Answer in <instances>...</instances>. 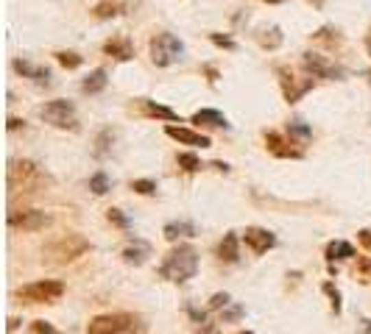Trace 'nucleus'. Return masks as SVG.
<instances>
[{
  "instance_id": "nucleus-1",
  "label": "nucleus",
  "mask_w": 371,
  "mask_h": 334,
  "mask_svg": "<svg viewBox=\"0 0 371 334\" xmlns=\"http://www.w3.org/2000/svg\"><path fill=\"white\" fill-rule=\"evenodd\" d=\"M198 273V250L193 245H176L159 265V276L171 284H184Z\"/></svg>"
},
{
  "instance_id": "nucleus-2",
  "label": "nucleus",
  "mask_w": 371,
  "mask_h": 334,
  "mask_svg": "<svg viewBox=\"0 0 371 334\" xmlns=\"http://www.w3.org/2000/svg\"><path fill=\"white\" fill-rule=\"evenodd\" d=\"M6 179H9V192L12 195L14 192H34L39 187L51 184V176L31 159H12Z\"/></svg>"
},
{
  "instance_id": "nucleus-3",
  "label": "nucleus",
  "mask_w": 371,
  "mask_h": 334,
  "mask_svg": "<svg viewBox=\"0 0 371 334\" xmlns=\"http://www.w3.org/2000/svg\"><path fill=\"white\" fill-rule=\"evenodd\" d=\"M145 320L132 312H109L87 323V334H143Z\"/></svg>"
},
{
  "instance_id": "nucleus-4",
  "label": "nucleus",
  "mask_w": 371,
  "mask_h": 334,
  "mask_svg": "<svg viewBox=\"0 0 371 334\" xmlns=\"http://www.w3.org/2000/svg\"><path fill=\"white\" fill-rule=\"evenodd\" d=\"M148 51H151V62H154L156 67H171V64H176V62H182V56H184V42H182L176 34H171V31H162V34H156V36L151 39Z\"/></svg>"
},
{
  "instance_id": "nucleus-5",
  "label": "nucleus",
  "mask_w": 371,
  "mask_h": 334,
  "mask_svg": "<svg viewBox=\"0 0 371 334\" xmlns=\"http://www.w3.org/2000/svg\"><path fill=\"white\" fill-rule=\"evenodd\" d=\"M90 250V240L87 237H81V234H62L56 237L53 242L45 245V254L53 259V262H73L78 257H84Z\"/></svg>"
},
{
  "instance_id": "nucleus-6",
  "label": "nucleus",
  "mask_w": 371,
  "mask_h": 334,
  "mask_svg": "<svg viewBox=\"0 0 371 334\" xmlns=\"http://www.w3.org/2000/svg\"><path fill=\"white\" fill-rule=\"evenodd\" d=\"M43 120L53 129H62V131H78V114H75V106L64 98H56V101H48L43 109H39Z\"/></svg>"
},
{
  "instance_id": "nucleus-7",
  "label": "nucleus",
  "mask_w": 371,
  "mask_h": 334,
  "mask_svg": "<svg viewBox=\"0 0 371 334\" xmlns=\"http://www.w3.org/2000/svg\"><path fill=\"white\" fill-rule=\"evenodd\" d=\"M62 296H64V284L56 279H39L17 290V298H23L25 304H53Z\"/></svg>"
},
{
  "instance_id": "nucleus-8",
  "label": "nucleus",
  "mask_w": 371,
  "mask_h": 334,
  "mask_svg": "<svg viewBox=\"0 0 371 334\" xmlns=\"http://www.w3.org/2000/svg\"><path fill=\"white\" fill-rule=\"evenodd\" d=\"M302 67H304L313 78H326V81H341V78L346 75L341 64H335L329 56H321V53H315V51L302 53Z\"/></svg>"
},
{
  "instance_id": "nucleus-9",
  "label": "nucleus",
  "mask_w": 371,
  "mask_h": 334,
  "mask_svg": "<svg viewBox=\"0 0 371 334\" xmlns=\"http://www.w3.org/2000/svg\"><path fill=\"white\" fill-rule=\"evenodd\" d=\"M276 78L287 103H299L313 90V78H296L291 67H276Z\"/></svg>"
},
{
  "instance_id": "nucleus-10",
  "label": "nucleus",
  "mask_w": 371,
  "mask_h": 334,
  "mask_svg": "<svg viewBox=\"0 0 371 334\" xmlns=\"http://www.w3.org/2000/svg\"><path fill=\"white\" fill-rule=\"evenodd\" d=\"M6 220H9V229H17V231H39L51 223V215L43 212V209H12Z\"/></svg>"
},
{
  "instance_id": "nucleus-11",
  "label": "nucleus",
  "mask_w": 371,
  "mask_h": 334,
  "mask_svg": "<svg viewBox=\"0 0 371 334\" xmlns=\"http://www.w3.org/2000/svg\"><path fill=\"white\" fill-rule=\"evenodd\" d=\"M243 242L252 248V254H268V250L276 245V237H274V231H268V229H260V226H249L243 231Z\"/></svg>"
},
{
  "instance_id": "nucleus-12",
  "label": "nucleus",
  "mask_w": 371,
  "mask_h": 334,
  "mask_svg": "<svg viewBox=\"0 0 371 334\" xmlns=\"http://www.w3.org/2000/svg\"><path fill=\"white\" fill-rule=\"evenodd\" d=\"M294 145H299V142L285 140V137L276 134V131H268V134H265V148H268L274 156H279V159H302V156H304L302 148H294Z\"/></svg>"
},
{
  "instance_id": "nucleus-13",
  "label": "nucleus",
  "mask_w": 371,
  "mask_h": 334,
  "mask_svg": "<svg viewBox=\"0 0 371 334\" xmlns=\"http://www.w3.org/2000/svg\"><path fill=\"white\" fill-rule=\"evenodd\" d=\"M12 67H14V73H20L23 78H31L34 84H36V87H51V70L48 67H39V64H31L28 59H14L12 62Z\"/></svg>"
},
{
  "instance_id": "nucleus-14",
  "label": "nucleus",
  "mask_w": 371,
  "mask_h": 334,
  "mask_svg": "<svg viewBox=\"0 0 371 334\" xmlns=\"http://www.w3.org/2000/svg\"><path fill=\"white\" fill-rule=\"evenodd\" d=\"M165 134H168L171 140H176V142H182V145H190V148H210L213 145L207 134L190 131V129H184V125H173V123L165 125Z\"/></svg>"
},
{
  "instance_id": "nucleus-15",
  "label": "nucleus",
  "mask_w": 371,
  "mask_h": 334,
  "mask_svg": "<svg viewBox=\"0 0 371 334\" xmlns=\"http://www.w3.org/2000/svg\"><path fill=\"white\" fill-rule=\"evenodd\" d=\"M104 53L115 62H129V59H134V45L126 36H112L104 42Z\"/></svg>"
},
{
  "instance_id": "nucleus-16",
  "label": "nucleus",
  "mask_w": 371,
  "mask_h": 334,
  "mask_svg": "<svg viewBox=\"0 0 371 334\" xmlns=\"http://www.w3.org/2000/svg\"><path fill=\"white\" fill-rule=\"evenodd\" d=\"M193 123L195 125H204V129H229V120L218 112V109H198L195 114H193Z\"/></svg>"
},
{
  "instance_id": "nucleus-17",
  "label": "nucleus",
  "mask_w": 371,
  "mask_h": 334,
  "mask_svg": "<svg viewBox=\"0 0 371 334\" xmlns=\"http://www.w3.org/2000/svg\"><path fill=\"white\" fill-rule=\"evenodd\" d=\"M218 259L226 262V265H235V262L240 259V237H237L235 231L224 234V240H221V245H218Z\"/></svg>"
},
{
  "instance_id": "nucleus-18",
  "label": "nucleus",
  "mask_w": 371,
  "mask_h": 334,
  "mask_svg": "<svg viewBox=\"0 0 371 334\" xmlns=\"http://www.w3.org/2000/svg\"><path fill=\"white\" fill-rule=\"evenodd\" d=\"M148 257H151V245L143 242V240H134V242H129L126 248H123V262H126V265L140 268Z\"/></svg>"
},
{
  "instance_id": "nucleus-19",
  "label": "nucleus",
  "mask_w": 371,
  "mask_h": 334,
  "mask_svg": "<svg viewBox=\"0 0 371 334\" xmlns=\"http://www.w3.org/2000/svg\"><path fill=\"white\" fill-rule=\"evenodd\" d=\"M106 84H109V78H106V70H93L87 78H84V84H81V90H84L87 95H98V92H104L106 90Z\"/></svg>"
},
{
  "instance_id": "nucleus-20",
  "label": "nucleus",
  "mask_w": 371,
  "mask_h": 334,
  "mask_svg": "<svg viewBox=\"0 0 371 334\" xmlns=\"http://www.w3.org/2000/svg\"><path fill=\"white\" fill-rule=\"evenodd\" d=\"M324 254H326V262H338V259H352L355 257V248H352V242L335 240V242L326 245Z\"/></svg>"
},
{
  "instance_id": "nucleus-21",
  "label": "nucleus",
  "mask_w": 371,
  "mask_h": 334,
  "mask_svg": "<svg viewBox=\"0 0 371 334\" xmlns=\"http://www.w3.org/2000/svg\"><path fill=\"white\" fill-rule=\"evenodd\" d=\"M143 103V112L148 114V117H159V120H171V123H176L179 120V114L171 109V106H162V103H154V101H148V98H143L140 101ZM182 123V120H179Z\"/></svg>"
},
{
  "instance_id": "nucleus-22",
  "label": "nucleus",
  "mask_w": 371,
  "mask_h": 334,
  "mask_svg": "<svg viewBox=\"0 0 371 334\" xmlns=\"http://www.w3.org/2000/svg\"><path fill=\"white\" fill-rule=\"evenodd\" d=\"M162 234H165V240H168V242H176L179 237H195V226L187 223V220H173V223L165 226Z\"/></svg>"
},
{
  "instance_id": "nucleus-23",
  "label": "nucleus",
  "mask_w": 371,
  "mask_h": 334,
  "mask_svg": "<svg viewBox=\"0 0 371 334\" xmlns=\"http://www.w3.org/2000/svg\"><path fill=\"white\" fill-rule=\"evenodd\" d=\"M313 39L318 42V45H326V48H341V42H344V36H341V31H338L335 25L318 28V31L313 34Z\"/></svg>"
},
{
  "instance_id": "nucleus-24",
  "label": "nucleus",
  "mask_w": 371,
  "mask_h": 334,
  "mask_svg": "<svg viewBox=\"0 0 371 334\" xmlns=\"http://www.w3.org/2000/svg\"><path fill=\"white\" fill-rule=\"evenodd\" d=\"M282 28L279 25H271V28H263L260 34H257V42H260V45L265 48V51H276L279 45H282Z\"/></svg>"
},
{
  "instance_id": "nucleus-25",
  "label": "nucleus",
  "mask_w": 371,
  "mask_h": 334,
  "mask_svg": "<svg viewBox=\"0 0 371 334\" xmlns=\"http://www.w3.org/2000/svg\"><path fill=\"white\" fill-rule=\"evenodd\" d=\"M120 14H123V3H117V0H101V3L93 6V17L98 20H112Z\"/></svg>"
},
{
  "instance_id": "nucleus-26",
  "label": "nucleus",
  "mask_w": 371,
  "mask_h": 334,
  "mask_svg": "<svg viewBox=\"0 0 371 334\" xmlns=\"http://www.w3.org/2000/svg\"><path fill=\"white\" fill-rule=\"evenodd\" d=\"M112 142H115V131H112V129H104V131L95 137L93 156H95V159H106V156L112 153Z\"/></svg>"
},
{
  "instance_id": "nucleus-27",
  "label": "nucleus",
  "mask_w": 371,
  "mask_h": 334,
  "mask_svg": "<svg viewBox=\"0 0 371 334\" xmlns=\"http://www.w3.org/2000/svg\"><path fill=\"white\" fill-rule=\"evenodd\" d=\"M287 134H291V140H294V142L304 145V142H310V137H313V129H310L307 123H302V120H294L291 125H287Z\"/></svg>"
},
{
  "instance_id": "nucleus-28",
  "label": "nucleus",
  "mask_w": 371,
  "mask_h": 334,
  "mask_svg": "<svg viewBox=\"0 0 371 334\" xmlns=\"http://www.w3.org/2000/svg\"><path fill=\"white\" fill-rule=\"evenodd\" d=\"M109 187H112V181H109V176H106L104 170H98V173L90 176V190H93L95 195H106Z\"/></svg>"
},
{
  "instance_id": "nucleus-29",
  "label": "nucleus",
  "mask_w": 371,
  "mask_h": 334,
  "mask_svg": "<svg viewBox=\"0 0 371 334\" xmlns=\"http://www.w3.org/2000/svg\"><path fill=\"white\" fill-rule=\"evenodd\" d=\"M176 162H179V167H182L184 173H198L201 170V159L195 153H179Z\"/></svg>"
},
{
  "instance_id": "nucleus-30",
  "label": "nucleus",
  "mask_w": 371,
  "mask_h": 334,
  "mask_svg": "<svg viewBox=\"0 0 371 334\" xmlns=\"http://www.w3.org/2000/svg\"><path fill=\"white\" fill-rule=\"evenodd\" d=\"M56 62H59L62 67H67V70H75V67L84 64V59H81L78 53H73V51H59V53H56Z\"/></svg>"
},
{
  "instance_id": "nucleus-31",
  "label": "nucleus",
  "mask_w": 371,
  "mask_h": 334,
  "mask_svg": "<svg viewBox=\"0 0 371 334\" xmlns=\"http://www.w3.org/2000/svg\"><path fill=\"white\" fill-rule=\"evenodd\" d=\"M355 276H357L363 284H371V257H360V259H357Z\"/></svg>"
},
{
  "instance_id": "nucleus-32",
  "label": "nucleus",
  "mask_w": 371,
  "mask_h": 334,
  "mask_svg": "<svg viewBox=\"0 0 371 334\" xmlns=\"http://www.w3.org/2000/svg\"><path fill=\"white\" fill-rule=\"evenodd\" d=\"M132 190L137 195H156V181H151V179H134L132 181Z\"/></svg>"
},
{
  "instance_id": "nucleus-33",
  "label": "nucleus",
  "mask_w": 371,
  "mask_h": 334,
  "mask_svg": "<svg viewBox=\"0 0 371 334\" xmlns=\"http://www.w3.org/2000/svg\"><path fill=\"white\" fill-rule=\"evenodd\" d=\"M106 220H109V223H115V226H117V229H123V231H126V229L132 226V220H129L126 215H123L120 209H109V212H106Z\"/></svg>"
},
{
  "instance_id": "nucleus-34",
  "label": "nucleus",
  "mask_w": 371,
  "mask_h": 334,
  "mask_svg": "<svg viewBox=\"0 0 371 334\" xmlns=\"http://www.w3.org/2000/svg\"><path fill=\"white\" fill-rule=\"evenodd\" d=\"M324 292L329 296V301H333V309H335V315H341V290H338L333 281H326V284H324Z\"/></svg>"
},
{
  "instance_id": "nucleus-35",
  "label": "nucleus",
  "mask_w": 371,
  "mask_h": 334,
  "mask_svg": "<svg viewBox=\"0 0 371 334\" xmlns=\"http://www.w3.org/2000/svg\"><path fill=\"white\" fill-rule=\"evenodd\" d=\"M31 331H34V334H62V331L53 329L48 320H34V323H31Z\"/></svg>"
},
{
  "instance_id": "nucleus-36",
  "label": "nucleus",
  "mask_w": 371,
  "mask_h": 334,
  "mask_svg": "<svg viewBox=\"0 0 371 334\" xmlns=\"http://www.w3.org/2000/svg\"><path fill=\"white\" fill-rule=\"evenodd\" d=\"M210 39L215 42L218 48H226V51H235V48H237L235 39H232V36H224V34H210Z\"/></svg>"
},
{
  "instance_id": "nucleus-37",
  "label": "nucleus",
  "mask_w": 371,
  "mask_h": 334,
  "mask_svg": "<svg viewBox=\"0 0 371 334\" xmlns=\"http://www.w3.org/2000/svg\"><path fill=\"white\" fill-rule=\"evenodd\" d=\"M232 301H229V296L226 292H215V296L210 298V309H226Z\"/></svg>"
},
{
  "instance_id": "nucleus-38",
  "label": "nucleus",
  "mask_w": 371,
  "mask_h": 334,
  "mask_svg": "<svg viewBox=\"0 0 371 334\" xmlns=\"http://www.w3.org/2000/svg\"><path fill=\"white\" fill-rule=\"evenodd\" d=\"M357 240H360V245L371 254V231H368V229H360V231H357Z\"/></svg>"
},
{
  "instance_id": "nucleus-39",
  "label": "nucleus",
  "mask_w": 371,
  "mask_h": 334,
  "mask_svg": "<svg viewBox=\"0 0 371 334\" xmlns=\"http://www.w3.org/2000/svg\"><path fill=\"white\" fill-rule=\"evenodd\" d=\"M240 315H243V309H240V307H232V309L224 315V320H235V318H240Z\"/></svg>"
},
{
  "instance_id": "nucleus-40",
  "label": "nucleus",
  "mask_w": 371,
  "mask_h": 334,
  "mask_svg": "<svg viewBox=\"0 0 371 334\" xmlns=\"http://www.w3.org/2000/svg\"><path fill=\"white\" fill-rule=\"evenodd\" d=\"M20 125H25V123H23V120H17V117H12V120H9V131H17Z\"/></svg>"
},
{
  "instance_id": "nucleus-41",
  "label": "nucleus",
  "mask_w": 371,
  "mask_h": 334,
  "mask_svg": "<svg viewBox=\"0 0 371 334\" xmlns=\"http://www.w3.org/2000/svg\"><path fill=\"white\" fill-rule=\"evenodd\" d=\"M204 70H207V75H210V81H215V78H218V73H215V67H204Z\"/></svg>"
},
{
  "instance_id": "nucleus-42",
  "label": "nucleus",
  "mask_w": 371,
  "mask_h": 334,
  "mask_svg": "<svg viewBox=\"0 0 371 334\" xmlns=\"http://www.w3.org/2000/svg\"><path fill=\"white\" fill-rule=\"evenodd\" d=\"M366 51H368V56H371V28H368V36H366Z\"/></svg>"
},
{
  "instance_id": "nucleus-43",
  "label": "nucleus",
  "mask_w": 371,
  "mask_h": 334,
  "mask_svg": "<svg viewBox=\"0 0 371 334\" xmlns=\"http://www.w3.org/2000/svg\"><path fill=\"white\" fill-rule=\"evenodd\" d=\"M263 3H282V0H263Z\"/></svg>"
},
{
  "instance_id": "nucleus-44",
  "label": "nucleus",
  "mask_w": 371,
  "mask_h": 334,
  "mask_svg": "<svg viewBox=\"0 0 371 334\" xmlns=\"http://www.w3.org/2000/svg\"><path fill=\"white\" fill-rule=\"evenodd\" d=\"M237 334H254V331H237Z\"/></svg>"
},
{
  "instance_id": "nucleus-45",
  "label": "nucleus",
  "mask_w": 371,
  "mask_h": 334,
  "mask_svg": "<svg viewBox=\"0 0 371 334\" xmlns=\"http://www.w3.org/2000/svg\"><path fill=\"white\" fill-rule=\"evenodd\" d=\"M313 3H321V0H313Z\"/></svg>"
}]
</instances>
